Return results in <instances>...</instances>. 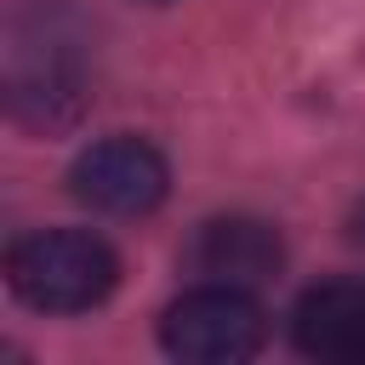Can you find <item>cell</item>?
Here are the masks:
<instances>
[{"label":"cell","mask_w":365,"mask_h":365,"mask_svg":"<svg viewBox=\"0 0 365 365\" xmlns=\"http://www.w3.org/2000/svg\"><path fill=\"white\" fill-rule=\"evenodd\" d=\"M6 285L40 314H86L120 285V257L86 228H40L6 251Z\"/></svg>","instance_id":"6da1fadb"},{"label":"cell","mask_w":365,"mask_h":365,"mask_svg":"<svg viewBox=\"0 0 365 365\" xmlns=\"http://www.w3.org/2000/svg\"><path fill=\"white\" fill-rule=\"evenodd\" d=\"M262 342H268V319L245 285L211 279L200 291H182L160 314V348L182 365H240Z\"/></svg>","instance_id":"7a4b0ae2"},{"label":"cell","mask_w":365,"mask_h":365,"mask_svg":"<svg viewBox=\"0 0 365 365\" xmlns=\"http://www.w3.org/2000/svg\"><path fill=\"white\" fill-rule=\"evenodd\" d=\"M171 188L165 154L143 137H103L74 154L68 165V194L103 217H148Z\"/></svg>","instance_id":"3957f363"},{"label":"cell","mask_w":365,"mask_h":365,"mask_svg":"<svg viewBox=\"0 0 365 365\" xmlns=\"http://www.w3.org/2000/svg\"><path fill=\"white\" fill-rule=\"evenodd\" d=\"M291 342L325 365H365V279H319L291 308Z\"/></svg>","instance_id":"277c9868"},{"label":"cell","mask_w":365,"mask_h":365,"mask_svg":"<svg viewBox=\"0 0 365 365\" xmlns=\"http://www.w3.org/2000/svg\"><path fill=\"white\" fill-rule=\"evenodd\" d=\"M194 268L222 279V285H262L279 274L285 262V245H279V228H268L262 217H211L200 234H194Z\"/></svg>","instance_id":"5b68a950"},{"label":"cell","mask_w":365,"mask_h":365,"mask_svg":"<svg viewBox=\"0 0 365 365\" xmlns=\"http://www.w3.org/2000/svg\"><path fill=\"white\" fill-rule=\"evenodd\" d=\"M348 234H354V245H365V200L354 205V217H348Z\"/></svg>","instance_id":"8992f818"},{"label":"cell","mask_w":365,"mask_h":365,"mask_svg":"<svg viewBox=\"0 0 365 365\" xmlns=\"http://www.w3.org/2000/svg\"><path fill=\"white\" fill-rule=\"evenodd\" d=\"M148 6H165V0H148Z\"/></svg>","instance_id":"52a82bcc"}]
</instances>
